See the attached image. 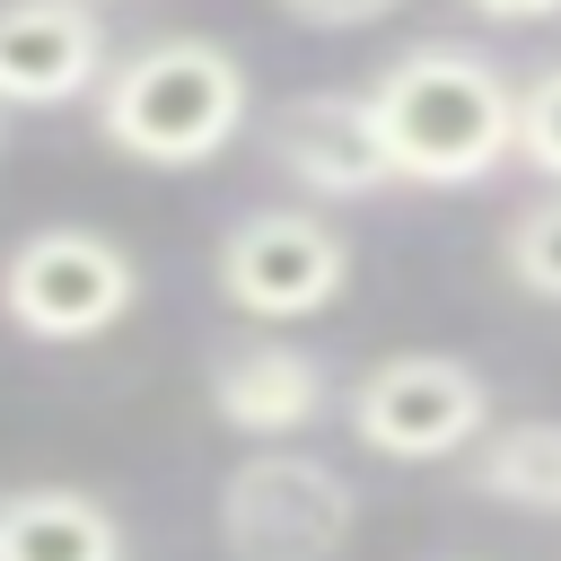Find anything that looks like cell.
I'll use <instances>...</instances> for the list:
<instances>
[{
	"instance_id": "1",
	"label": "cell",
	"mask_w": 561,
	"mask_h": 561,
	"mask_svg": "<svg viewBox=\"0 0 561 561\" xmlns=\"http://www.w3.org/2000/svg\"><path fill=\"white\" fill-rule=\"evenodd\" d=\"M368 96H377V123H386V149H394L403 184L465 193V184H482L517 158V88L473 44L394 53Z\"/></svg>"
},
{
	"instance_id": "2",
	"label": "cell",
	"mask_w": 561,
	"mask_h": 561,
	"mask_svg": "<svg viewBox=\"0 0 561 561\" xmlns=\"http://www.w3.org/2000/svg\"><path fill=\"white\" fill-rule=\"evenodd\" d=\"M254 88H245V61L210 35H158L140 44L123 70H105L96 88V131L114 158L131 167H210L237 123H245Z\"/></svg>"
},
{
	"instance_id": "3",
	"label": "cell",
	"mask_w": 561,
	"mask_h": 561,
	"mask_svg": "<svg viewBox=\"0 0 561 561\" xmlns=\"http://www.w3.org/2000/svg\"><path fill=\"white\" fill-rule=\"evenodd\" d=\"M359 535V491L298 447H263L219 482V543L237 561H333Z\"/></svg>"
},
{
	"instance_id": "4",
	"label": "cell",
	"mask_w": 561,
	"mask_h": 561,
	"mask_svg": "<svg viewBox=\"0 0 561 561\" xmlns=\"http://www.w3.org/2000/svg\"><path fill=\"white\" fill-rule=\"evenodd\" d=\"M140 307V263L105 228H35L0 263V316L35 342H96Z\"/></svg>"
},
{
	"instance_id": "5",
	"label": "cell",
	"mask_w": 561,
	"mask_h": 561,
	"mask_svg": "<svg viewBox=\"0 0 561 561\" xmlns=\"http://www.w3.org/2000/svg\"><path fill=\"white\" fill-rule=\"evenodd\" d=\"M351 430L394 465H438L491 430V386L447 351H394L351 386Z\"/></svg>"
},
{
	"instance_id": "6",
	"label": "cell",
	"mask_w": 561,
	"mask_h": 561,
	"mask_svg": "<svg viewBox=\"0 0 561 561\" xmlns=\"http://www.w3.org/2000/svg\"><path fill=\"white\" fill-rule=\"evenodd\" d=\"M351 280V245L316 210H254L219 237V298L254 324H298L324 316Z\"/></svg>"
},
{
	"instance_id": "7",
	"label": "cell",
	"mask_w": 561,
	"mask_h": 561,
	"mask_svg": "<svg viewBox=\"0 0 561 561\" xmlns=\"http://www.w3.org/2000/svg\"><path fill=\"white\" fill-rule=\"evenodd\" d=\"M272 158L289 184H307L316 202H359V193H386L403 184L394 149H386V123H377V96H351V88H307L272 114Z\"/></svg>"
},
{
	"instance_id": "8",
	"label": "cell",
	"mask_w": 561,
	"mask_h": 561,
	"mask_svg": "<svg viewBox=\"0 0 561 561\" xmlns=\"http://www.w3.org/2000/svg\"><path fill=\"white\" fill-rule=\"evenodd\" d=\"M105 88V35L88 0H0V105H70Z\"/></svg>"
},
{
	"instance_id": "9",
	"label": "cell",
	"mask_w": 561,
	"mask_h": 561,
	"mask_svg": "<svg viewBox=\"0 0 561 561\" xmlns=\"http://www.w3.org/2000/svg\"><path fill=\"white\" fill-rule=\"evenodd\" d=\"M210 412L245 438H289L324 412V368L289 342H228V359L210 368Z\"/></svg>"
},
{
	"instance_id": "10",
	"label": "cell",
	"mask_w": 561,
	"mask_h": 561,
	"mask_svg": "<svg viewBox=\"0 0 561 561\" xmlns=\"http://www.w3.org/2000/svg\"><path fill=\"white\" fill-rule=\"evenodd\" d=\"M0 561H123V517L70 482L0 491Z\"/></svg>"
},
{
	"instance_id": "11",
	"label": "cell",
	"mask_w": 561,
	"mask_h": 561,
	"mask_svg": "<svg viewBox=\"0 0 561 561\" xmlns=\"http://www.w3.org/2000/svg\"><path fill=\"white\" fill-rule=\"evenodd\" d=\"M473 491L500 508L561 517V421H508L473 447Z\"/></svg>"
},
{
	"instance_id": "12",
	"label": "cell",
	"mask_w": 561,
	"mask_h": 561,
	"mask_svg": "<svg viewBox=\"0 0 561 561\" xmlns=\"http://www.w3.org/2000/svg\"><path fill=\"white\" fill-rule=\"evenodd\" d=\"M500 263H508V280H517L526 298H552V307H561V193H543V202H526V210L508 219Z\"/></svg>"
},
{
	"instance_id": "13",
	"label": "cell",
	"mask_w": 561,
	"mask_h": 561,
	"mask_svg": "<svg viewBox=\"0 0 561 561\" xmlns=\"http://www.w3.org/2000/svg\"><path fill=\"white\" fill-rule=\"evenodd\" d=\"M517 158H526L543 184H561V61L535 70V88L517 96Z\"/></svg>"
},
{
	"instance_id": "14",
	"label": "cell",
	"mask_w": 561,
	"mask_h": 561,
	"mask_svg": "<svg viewBox=\"0 0 561 561\" xmlns=\"http://www.w3.org/2000/svg\"><path fill=\"white\" fill-rule=\"evenodd\" d=\"M280 18H298V26H324V35H351V26H377V18H394L403 0H272Z\"/></svg>"
},
{
	"instance_id": "15",
	"label": "cell",
	"mask_w": 561,
	"mask_h": 561,
	"mask_svg": "<svg viewBox=\"0 0 561 561\" xmlns=\"http://www.w3.org/2000/svg\"><path fill=\"white\" fill-rule=\"evenodd\" d=\"M473 18H491V26H543V18H561V0H465Z\"/></svg>"
}]
</instances>
